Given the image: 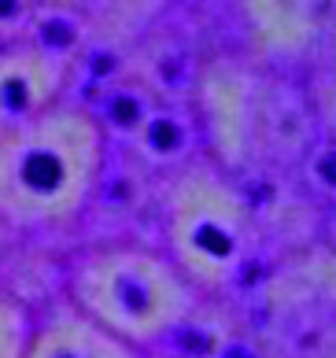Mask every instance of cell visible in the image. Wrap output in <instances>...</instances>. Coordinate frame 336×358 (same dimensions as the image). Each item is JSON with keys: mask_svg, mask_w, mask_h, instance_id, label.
Masks as SVG:
<instances>
[{"mask_svg": "<svg viewBox=\"0 0 336 358\" xmlns=\"http://www.w3.org/2000/svg\"><path fill=\"white\" fill-rule=\"evenodd\" d=\"M107 170V134L97 111L56 100L41 115L0 126V225L56 233L97 200Z\"/></svg>", "mask_w": 336, "mask_h": 358, "instance_id": "obj_1", "label": "cell"}, {"mask_svg": "<svg viewBox=\"0 0 336 358\" xmlns=\"http://www.w3.org/2000/svg\"><path fill=\"white\" fill-rule=\"evenodd\" d=\"M66 299L130 348L167 340L192 310V288L167 255L141 244H100L66 270Z\"/></svg>", "mask_w": 336, "mask_h": 358, "instance_id": "obj_2", "label": "cell"}, {"mask_svg": "<svg viewBox=\"0 0 336 358\" xmlns=\"http://www.w3.org/2000/svg\"><path fill=\"white\" fill-rule=\"evenodd\" d=\"M163 229L185 281L222 285L240 255V203L207 170H185L163 192Z\"/></svg>", "mask_w": 336, "mask_h": 358, "instance_id": "obj_3", "label": "cell"}, {"mask_svg": "<svg viewBox=\"0 0 336 358\" xmlns=\"http://www.w3.org/2000/svg\"><path fill=\"white\" fill-rule=\"evenodd\" d=\"M22 358H141V351L107 333L63 296L34 314V333Z\"/></svg>", "mask_w": 336, "mask_h": 358, "instance_id": "obj_4", "label": "cell"}, {"mask_svg": "<svg viewBox=\"0 0 336 358\" xmlns=\"http://www.w3.org/2000/svg\"><path fill=\"white\" fill-rule=\"evenodd\" d=\"M66 71L63 56L37 45L0 52V126H15L52 108L66 85Z\"/></svg>", "mask_w": 336, "mask_h": 358, "instance_id": "obj_5", "label": "cell"}, {"mask_svg": "<svg viewBox=\"0 0 336 358\" xmlns=\"http://www.w3.org/2000/svg\"><path fill=\"white\" fill-rule=\"evenodd\" d=\"M144 118H148L144 92H137V89H107L104 92V108L97 115V122L104 126V134L133 137L144 126Z\"/></svg>", "mask_w": 336, "mask_h": 358, "instance_id": "obj_6", "label": "cell"}, {"mask_svg": "<svg viewBox=\"0 0 336 358\" xmlns=\"http://www.w3.org/2000/svg\"><path fill=\"white\" fill-rule=\"evenodd\" d=\"M34 333V310L22 296L0 292V358H22Z\"/></svg>", "mask_w": 336, "mask_h": 358, "instance_id": "obj_7", "label": "cell"}, {"mask_svg": "<svg viewBox=\"0 0 336 358\" xmlns=\"http://www.w3.org/2000/svg\"><path fill=\"white\" fill-rule=\"evenodd\" d=\"M34 22V8L30 0H0V37H15L19 30Z\"/></svg>", "mask_w": 336, "mask_h": 358, "instance_id": "obj_8", "label": "cell"}]
</instances>
